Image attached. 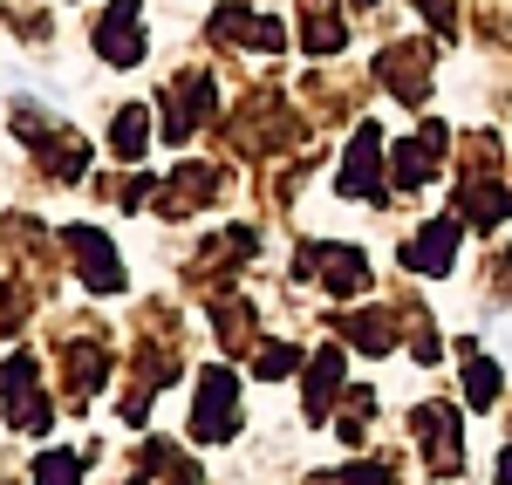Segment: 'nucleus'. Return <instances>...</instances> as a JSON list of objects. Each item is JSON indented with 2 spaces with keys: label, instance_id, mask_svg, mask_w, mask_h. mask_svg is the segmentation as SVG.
Returning <instances> with one entry per match:
<instances>
[]
</instances>
